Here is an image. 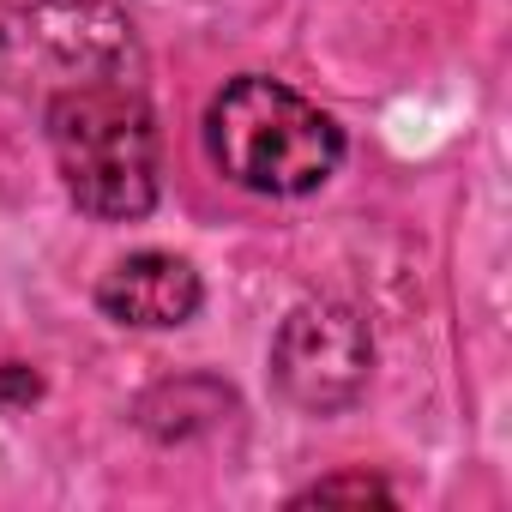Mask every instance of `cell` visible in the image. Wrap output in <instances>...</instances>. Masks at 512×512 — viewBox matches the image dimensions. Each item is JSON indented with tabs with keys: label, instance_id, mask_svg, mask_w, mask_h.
Instances as JSON below:
<instances>
[{
	"label": "cell",
	"instance_id": "cell-1",
	"mask_svg": "<svg viewBox=\"0 0 512 512\" xmlns=\"http://www.w3.org/2000/svg\"><path fill=\"white\" fill-rule=\"evenodd\" d=\"M61 187L103 223H139L157 205V115L145 79H103L43 103Z\"/></svg>",
	"mask_w": 512,
	"mask_h": 512
},
{
	"label": "cell",
	"instance_id": "cell-2",
	"mask_svg": "<svg viewBox=\"0 0 512 512\" xmlns=\"http://www.w3.org/2000/svg\"><path fill=\"white\" fill-rule=\"evenodd\" d=\"M205 151L235 187L266 199H296L338 175L344 133L320 103H308L284 79L241 73L205 109Z\"/></svg>",
	"mask_w": 512,
	"mask_h": 512
},
{
	"label": "cell",
	"instance_id": "cell-3",
	"mask_svg": "<svg viewBox=\"0 0 512 512\" xmlns=\"http://www.w3.org/2000/svg\"><path fill=\"white\" fill-rule=\"evenodd\" d=\"M0 73L49 103L79 85L145 79V55L115 0H31L0 19Z\"/></svg>",
	"mask_w": 512,
	"mask_h": 512
},
{
	"label": "cell",
	"instance_id": "cell-4",
	"mask_svg": "<svg viewBox=\"0 0 512 512\" xmlns=\"http://www.w3.org/2000/svg\"><path fill=\"white\" fill-rule=\"evenodd\" d=\"M368 374H374V338L350 302H302L284 314L272 338V386L296 410L338 416L368 392Z\"/></svg>",
	"mask_w": 512,
	"mask_h": 512
},
{
	"label": "cell",
	"instance_id": "cell-5",
	"mask_svg": "<svg viewBox=\"0 0 512 512\" xmlns=\"http://www.w3.org/2000/svg\"><path fill=\"white\" fill-rule=\"evenodd\" d=\"M205 302V284L199 272L181 260V253H127L115 260L97 284V308L115 320V326H139V332H163V326H187Z\"/></svg>",
	"mask_w": 512,
	"mask_h": 512
},
{
	"label": "cell",
	"instance_id": "cell-6",
	"mask_svg": "<svg viewBox=\"0 0 512 512\" xmlns=\"http://www.w3.org/2000/svg\"><path fill=\"white\" fill-rule=\"evenodd\" d=\"M326 500H392V488L362 470V476H326V482L296 494V506H326Z\"/></svg>",
	"mask_w": 512,
	"mask_h": 512
},
{
	"label": "cell",
	"instance_id": "cell-7",
	"mask_svg": "<svg viewBox=\"0 0 512 512\" xmlns=\"http://www.w3.org/2000/svg\"><path fill=\"white\" fill-rule=\"evenodd\" d=\"M43 380L25 368V362H7V374H0V398H37Z\"/></svg>",
	"mask_w": 512,
	"mask_h": 512
}]
</instances>
